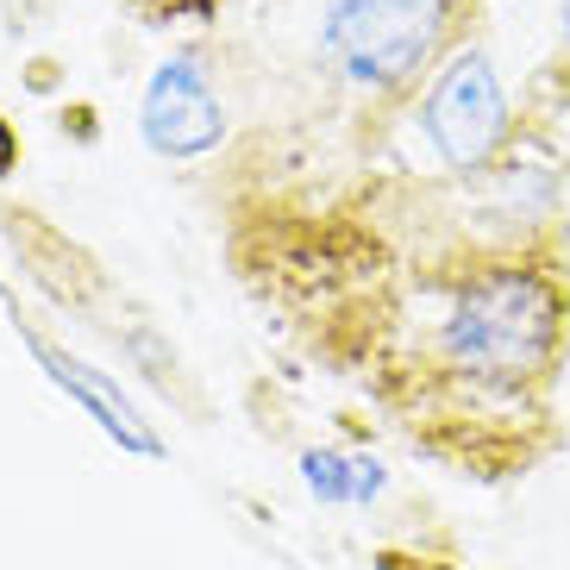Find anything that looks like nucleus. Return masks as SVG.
I'll return each mask as SVG.
<instances>
[{
	"instance_id": "obj_7",
	"label": "nucleus",
	"mask_w": 570,
	"mask_h": 570,
	"mask_svg": "<svg viewBox=\"0 0 570 570\" xmlns=\"http://www.w3.org/2000/svg\"><path fill=\"white\" fill-rule=\"evenodd\" d=\"M13 164H19V138H13V126L0 119V183L13 176Z\"/></svg>"
},
{
	"instance_id": "obj_3",
	"label": "nucleus",
	"mask_w": 570,
	"mask_h": 570,
	"mask_svg": "<svg viewBox=\"0 0 570 570\" xmlns=\"http://www.w3.org/2000/svg\"><path fill=\"white\" fill-rule=\"evenodd\" d=\"M414 126H420V138H426V151L439 157V169L458 176V183H483V176H495L502 164H514L520 101L508 95L489 38L464 45L433 82L420 88Z\"/></svg>"
},
{
	"instance_id": "obj_5",
	"label": "nucleus",
	"mask_w": 570,
	"mask_h": 570,
	"mask_svg": "<svg viewBox=\"0 0 570 570\" xmlns=\"http://www.w3.org/2000/svg\"><path fill=\"white\" fill-rule=\"evenodd\" d=\"M295 476L326 508H370L389 495V464L376 452H364V445H302Z\"/></svg>"
},
{
	"instance_id": "obj_1",
	"label": "nucleus",
	"mask_w": 570,
	"mask_h": 570,
	"mask_svg": "<svg viewBox=\"0 0 570 570\" xmlns=\"http://www.w3.org/2000/svg\"><path fill=\"white\" fill-rule=\"evenodd\" d=\"M570 357L558 245H458L395 295V338L352 357L426 458L508 483L552 452V389Z\"/></svg>"
},
{
	"instance_id": "obj_4",
	"label": "nucleus",
	"mask_w": 570,
	"mask_h": 570,
	"mask_svg": "<svg viewBox=\"0 0 570 570\" xmlns=\"http://www.w3.org/2000/svg\"><path fill=\"white\" fill-rule=\"evenodd\" d=\"M138 132H145V145H151L157 157H169V164H195V157L226 145L233 119H226L214 69H207V57L195 51V45H183V51H169L151 63L145 95H138Z\"/></svg>"
},
{
	"instance_id": "obj_6",
	"label": "nucleus",
	"mask_w": 570,
	"mask_h": 570,
	"mask_svg": "<svg viewBox=\"0 0 570 570\" xmlns=\"http://www.w3.org/2000/svg\"><path fill=\"white\" fill-rule=\"evenodd\" d=\"M552 88V101H570V0H558V38H552V63L539 69V95Z\"/></svg>"
},
{
	"instance_id": "obj_2",
	"label": "nucleus",
	"mask_w": 570,
	"mask_h": 570,
	"mask_svg": "<svg viewBox=\"0 0 570 570\" xmlns=\"http://www.w3.org/2000/svg\"><path fill=\"white\" fill-rule=\"evenodd\" d=\"M483 26L489 0H320L314 51L357 114H395L414 107Z\"/></svg>"
}]
</instances>
